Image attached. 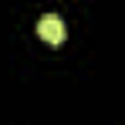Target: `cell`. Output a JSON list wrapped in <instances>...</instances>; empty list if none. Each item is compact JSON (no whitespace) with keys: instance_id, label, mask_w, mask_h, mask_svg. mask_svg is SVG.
I'll list each match as a JSON object with an SVG mask.
<instances>
[{"instance_id":"obj_1","label":"cell","mask_w":125,"mask_h":125,"mask_svg":"<svg viewBox=\"0 0 125 125\" xmlns=\"http://www.w3.org/2000/svg\"><path fill=\"white\" fill-rule=\"evenodd\" d=\"M37 34H41L47 44H61L64 41V21L58 14H44L41 21H37Z\"/></svg>"}]
</instances>
